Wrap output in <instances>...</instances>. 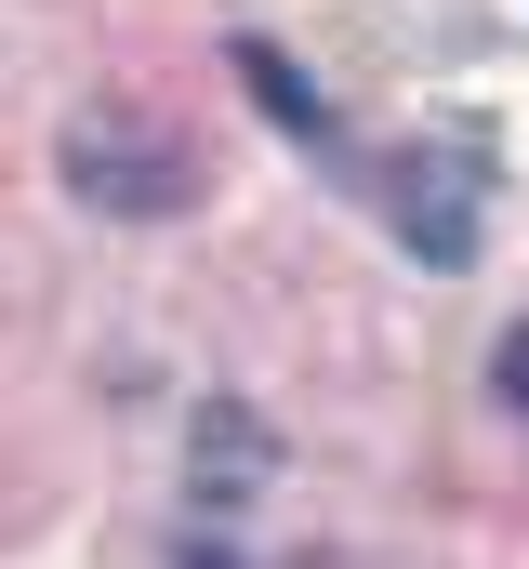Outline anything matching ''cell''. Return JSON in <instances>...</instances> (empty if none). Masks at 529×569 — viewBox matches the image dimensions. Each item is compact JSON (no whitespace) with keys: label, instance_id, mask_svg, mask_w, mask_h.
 <instances>
[{"label":"cell","instance_id":"1","mask_svg":"<svg viewBox=\"0 0 529 569\" xmlns=\"http://www.w3.org/2000/svg\"><path fill=\"white\" fill-rule=\"evenodd\" d=\"M67 199L80 212H120V226H172L186 199H199V146L186 120H159V107H132V93H93V107H67Z\"/></svg>","mask_w":529,"mask_h":569},{"label":"cell","instance_id":"2","mask_svg":"<svg viewBox=\"0 0 529 569\" xmlns=\"http://www.w3.org/2000/svg\"><path fill=\"white\" fill-rule=\"evenodd\" d=\"M226 67L252 80V107H264V120H278V133H305V146H345V120H331V107H318V93H305V80L278 67V40H239Z\"/></svg>","mask_w":529,"mask_h":569},{"label":"cell","instance_id":"3","mask_svg":"<svg viewBox=\"0 0 529 569\" xmlns=\"http://www.w3.org/2000/svg\"><path fill=\"white\" fill-rule=\"evenodd\" d=\"M252 477H264V425L252 411H212L199 425V503H239Z\"/></svg>","mask_w":529,"mask_h":569},{"label":"cell","instance_id":"4","mask_svg":"<svg viewBox=\"0 0 529 569\" xmlns=\"http://www.w3.org/2000/svg\"><path fill=\"white\" fill-rule=\"evenodd\" d=\"M490 398H503V411H529V318L490 345Z\"/></svg>","mask_w":529,"mask_h":569},{"label":"cell","instance_id":"5","mask_svg":"<svg viewBox=\"0 0 529 569\" xmlns=\"http://www.w3.org/2000/svg\"><path fill=\"white\" fill-rule=\"evenodd\" d=\"M186 569H226V557H212V543H186Z\"/></svg>","mask_w":529,"mask_h":569}]
</instances>
